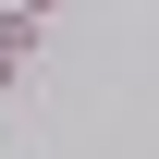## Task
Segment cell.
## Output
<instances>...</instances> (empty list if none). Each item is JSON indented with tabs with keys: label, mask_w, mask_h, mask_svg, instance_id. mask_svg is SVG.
<instances>
[{
	"label": "cell",
	"mask_w": 159,
	"mask_h": 159,
	"mask_svg": "<svg viewBox=\"0 0 159 159\" xmlns=\"http://www.w3.org/2000/svg\"><path fill=\"white\" fill-rule=\"evenodd\" d=\"M25 74H37V12H0V110L25 98Z\"/></svg>",
	"instance_id": "cell-1"
},
{
	"label": "cell",
	"mask_w": 159,
	"mask_h": 159,
	"mask_svg": "<svg viewBox=\"0 0 159 159\" xmlns=\"http://www.w3.org/2000/svg\"><path fill=\"white\" fill-rule=\"evenodd\" d=\"M12 12H37V25H49V12H61V0H12Z\"/></svg>",
	"instance_id": "cell-2"
}]
</instances>
